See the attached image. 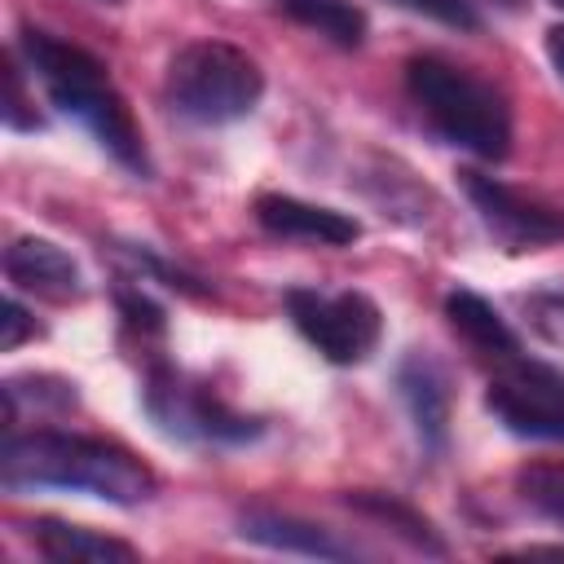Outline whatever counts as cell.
<instances>
[{"mask_svg":"<svg viewBox=\"0 0 564 564\" xmlns=\"http://www.w3.org/2000/svg\"><path fill=\"white\" fill-rule=\"evenodd\" d=\"M286 313L295 330L330 361V366H361L383 335V313L366 291H317L291 286Z\"/></svg>","mask_w":564,"mask_h":564,"instance_id":"cell-6","label":"cell"},{"mask_svg":"<svg viewBox=\"0 0 564 564\" xmlns=\"http://www.w3.org/2000/svg\"><path fill=\"white\" fill-rule=\"evenodd\" d=\"M485 410L511 436L564 445V379L542 361H507L502 375L485 388Z\"/></svg>","mask_w":564,"mask_h":564,"instance_id":"cell-8","label":"cell"},{"mask_svg":"<svg viewBox=\"0 0 564 564\" xmlns=\"http://www.w3.org/2000/svg\"><path fill=\"white\" fill-rule=\"evenodd\" d=\"M516 494L538 516L564 524V463H524L516 471Z\"/></svg>","mask_w":564,"mask_h":564,"instance_id":"cell-17","label":"cell"},{"mask_svg":"<svg viewBox=\"0 0 564 564\" xmlns=\"http://www.w3.org/2000/svg\"><path fill=\"white\" fill-rule=\"evenodd\" d=\"M546 57H551V66H555V75L564 79V22H555V26H546Z\"/></svg>","mask_w":564,"mask_h":564,"instance_id":"cell-23","label":"cell"},{"mask_svg":"<svg viewBox=\"0 0 564 564\" xmlns=\"http://www.w3.org/2000/svg\"><path fill=\"white\" fill-rule=\"evenodd\" d=\"M256 220L264 234L282 242H308V247H348L361 238V220L322 203H304L295 194H260Z\"/></svg>","mask_w":564,"mask_h":564,"instance_id":"cell-10","label":"cell"},{"mask_svg":"<svg viewBox=\"0 0 564 564\" xmlns=\"http://www.w3.org/2000/svg\"><path fill=\"white\" fill-rule=\"evenodd\" d=\"M445 317H449V326H454L480 357H494L498 366L524 357L520 335L507 326V317H502L480 291H471V286H454V291L445 295Z\"/></svg>","mask_w":564,"mask_h":564,"instance_id":"cell-13","label":"cell"},{"mask_svg":"<svg viewBox=\"0 0 564 564\" xmlns=\"http://www.w3.org/2000/svg\"><path fill=\"white\" fill-rule=\"evenodd\" d=\"M0 485L9 494L70 489L101 498L110 507H141L159 494V476L141 454H132L119 441L62 432V427H35V432L13 427L0 445Z\"/></svg>","mask_w":564,"mask_h":564,"instance_id":"cell-1","label":"cell"},{"mask_svg":"<svg viewBox=\"0 0 564 564\" xmlns=\"http://www.w3.org/2000/svg\"><path fill=\"white\" fill-rule=\"evenodd\" d=\"M238 538L269 546V551H286V555H308V560H352L361 555L352 542L335 538L330 529L291 516V511H273V507H247L238 511Z\"/></svg>","mask_w":564,"mask_h":564,"instance_id":"cell-12","label":"cell"},{"mask_svg":"<svg viewBox=\"0 0 564 564\" xmlns=\"http://www.w3.org/2000/svg\"><path fill=\"white\" fill-rule=\"evenodd\" d=\"M31 542L44 560H57V564H128L137 560L141 551L123 538H110V533H97L88 524H66V520H31Z\"/></svg>","mask_w":564,"mask_h":564,"instance_id":"cell-14","label":"cell"},{"mask_svg":"<svg viewBox=\"0 0 564 564\" xmlns=\"http://www.w3.org/2000/svg\"><path fill=\"white\" fill-rule=\"evenodd\" d=\"M551 4H560V9H564V0H551Z\"/></svg>","mask_w":564,"mask_h":564,"instance_id":"cell-26","label":"cell"},{"mask_svg":"<svg viewBox=\"0 0 564 564\" xmlns=\"http://www.w3.org/2000/svg\"><path fill=\"white\" fill-rule=\"evenodd\" d=\"M264 97L260 62L229 40H189L172 53L163 70V101L172 115L220 128L247 119Z\"/></svg>","mask_w":564,"mask_h":564,"instance_id":"cell-4","label":"cell"},{"mask_svg":"<svg viewBox=\"0 0 564 564\" xmlns=\"http://www.w3.org/2000/svg\"><path fill=\"white\" fill-rule=\"evenodd\" d=\"M273 4L313 35L330 40L335 48H361L366 40V13L352 0H273Z\"/></svg>","mask_w":564,"mask_h":564,"instance_id":"cell-16","label":"cell"},{"mask_svg":"<svg viewBox=\"0 0 564 564\" xmlns=\"http://www.w3.org/2000/svg\"><path fill=\"white\" fill-rule=\"evenodd\" d=\"M502 4H520V0H502Z\"/></svg>","mask_w":564,"mask_h":564,"instance_id":"cell-25","label":"cell"},{"mask_svg":"<svg viewBox=\"0 0 564 564\" xmlns=\"http://www.w3.org/2000/svg\"><path fill=\"white\" fill-rule=\"evenodd\" d=\"M141 405L163 436L189 441V445H247L264 432V419L234 410L212 383L176 370L163 357H154L145 370Z\"/></svg>","mask_w":564,"mask_h":564,"instance_id":"cell-5","label":"cell"},{"mask_svg":"<svg viewBox=\"0 0 564 564\" xmlns=\"http://www.w3.org/2000/svg\"><path fill=\"white\" fill-rule=\"evenodd\" d=\"M405 93L419 119L445 145H458L489 163L511 154V106L502 88H494L476 70L441 53H414L405 62Z\"/></svg>","mask_w":564,"mask_h":564,"instance_id":"cell-3","label":"cell"},{"mask_svg":"<svg viewBox=\"0 0 564 564\" xmlns=\"http://www.w3.org/2000/svg\"><path fill=\"white\" fill-rule=\"evenodd\" d=\"M511 555H555V560H564V546H520Z\"/></svg>","mask_w":564,"mask_h":564,"instance_id":"cell-24","label":"cell"},{"mask_svg":"<svg viewBox=\"0 0 564 564\" xmlns=\"http://www.w3.org/2000/svg\"><path fill=\"white\" fill-rule=\"evenodd\" d=\"M119 313L132 330H150V335H163V308L141 291V286H119Z\"/></svg>","mask_w":564,"mask_h":564,"instance_id":"cell-20","label":"cell"},{"mask_svg":"<svg viewBox=\"0 0 564 564\" xmlns=\"http://www.w3.org/2000/svg\"><path fill=\"white\" fill-rule=\"evenodd\" d=\"M529 322L542 339L564 344V295H533L529 300Z\"/></svg>","mask_w":564,"mask_h":564,"instance_id":"cell-21","label":"cell"},{"mask_svg":"<svg viewBox=\"0 0 564 564\" xmlns=\"http://www.w3.org/2000/svg\"><path fill=\"white\" fill-rule=\"evenodd\" d=\"M397 397L414 423L423 454L441 458L449 445V375L427 352H405L397 361Z\"/></svg>","mask_w":564,"mask_h":564,"instance_id":"cell-9","label":"cell"},{"mask_svg":"<svg viewBox=\"0 0 564 564\" xmlns=\"http://www.w3.org/2000/svg\"><path fill=\"white\" fill-rule=\"evenodd\" d=\"M0 115L13 132H40L44 119L35 110V97L26 93V79H22V66H18V53L4 57V101H0Z\"/></svg>","mask_w":564,"mask_h":564,"instance_id":"cell-18","label":"cell"},{"mask_svg":"<svg viewBox=\"0 0 564 564\" xmlns=\"http://www.w3.org/2000/svg\"><path fill=\"white\" fill-rule=\"evenodd\" d=\"M344 502L352 507V511H361V516H370V520H379V524H388L397 538H405L414 551H423V555H445V538L432 529V520L423 516V511H414L410 502H401L397 494H379V489H348L344 494Z\"/></svg>","mask_w":564,"mask_h":564,"instance_id":"cell-15","label":"cell"},{"mask_svg":"<svg viewBox=\"0 0 564 564\" xmlns=\"http://www.w3.org/2000/svg\"><path fill=\"white\" fill-rule=\"evenodd\" d=\"M388 4L392 9H405L414 18H427V22H441L449 31H467V35L485 26L476 0H388Z\"/></svg>","mask_w":564,"mask_h":564,"instance_id":"cell-19","label":"cell"},{"mask_svg":"<svg viewBox=\"0 0 564 564\" xmlns=\"http://www.w3.org/2000/svg\"><path fill=\"white\" fill-rule=\"evenodd\" d=\"M4 278L13 282V291H26L35 300H53V304L84 300L79 264L53 238H35V234L13 238L4 247Z\"/></svg>","mask_w":564,"mask_h":564,"instance_id":"cell-11","label":"cell"},{"mask_svg":"<svg viewBox=\"0 0 564 564\" xmlns=\"http://www.w3.org/2000/svg\"><path fill=\"white\" fill-rule=\"evenodd\" d=\"M0 326H4V335H0V348H4V352L22 348V339H31V335H35V317L22 308V300H18V295H9V300H4V317H0Z\"/></svg>","mask_w":564,"mask_h":564,"instance_id":"cell-22","label":"cell"},{"mask_svg":"<svg viewBox=\"0 0 564 564\" xmlns=\"http://www.w3.org/2000/svg\"><path fill=\"white\" fill-rule=\"evenodd\" d=\"M18 53L31 70V79L44 84L48 101L75 119L119 167H128L132 176L150 181L154 176V163H150V145H145V132L128 106V97L115 88V79L106 75V66L79 48V44H66L40 26H22L18 31Z\"/></svg>","mask_w":564,"mask_h":564,"instance_id":"cell-2","label":"cell"},{"mask_svg":"<svg viewBox=\"0 0 564 564\" xmlns=\"http://www.w3.org/2000/svg\"><path fill=\"white\" fill-rule=\"evenodd\" d=\"M106 4H119V0H106Z\"/></svg>","mask_w":564,"mask_h":564,"instance_id":"cell-27","label":"cell"},{"mask_svg":"<svg viewBox=\"0 0 564 564\" xmlns=\"http://www.w3.org/2000/svg\"><path fill=\"white\" fill-rule=\"evenodd\" d=\"M463 194L471 203V212L480 216V225L489 229V238L507 251H542L551 242L564 238V207L529 194V189H516L489 172H476V167H463Z\"/></svg>","mask_w":564,"mask_h":564,"instance_id":"cell-7","label":"cell"}]
</instances>
